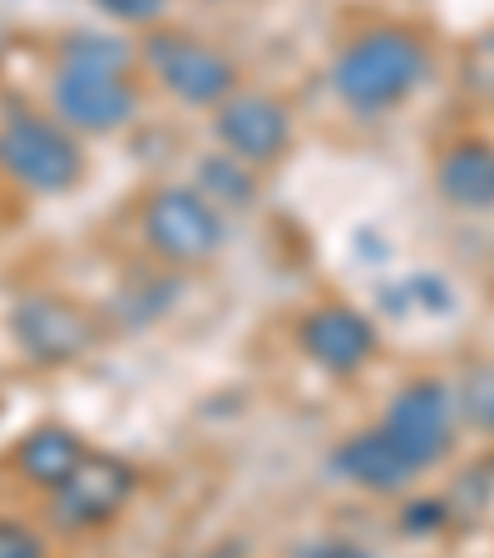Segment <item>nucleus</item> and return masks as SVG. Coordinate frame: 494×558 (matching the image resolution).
Listing matches in <instances>:
<instances>
[{"label": "nucleus", "mask_w": 494, "mask_h": 558, "mask_svg": "<svg viewBox=\"0 0 494 558\" xmlns=\"http://www.w3.org/2000/svg\"><path fill=\"white\" fill-rule=\"evenodd\" d=\"M138 109V89L129 80V54L109 35H74L60 45L55 64V114L64 129L109 134L124 129Z\"/></svg>", "instance_id": "f257e3e1"}, {"label": "nucleus", "mask_w": 494, "mask_h": 558, "mask_svg": "<svg viewBox=\"0 0 494 558\" xmlns=\"http://www.w3.org/2000/svg\"><path fill=\"white\" fill-rule=\"evenodd\" d=\"M425 40H415L410 31L381 25L366 31L337 54L332 64V89L341 95V105L361 109V114H381V109L400 105L410 89L425 80Z\"/></svg>", "instance_id": "f03ea898"}, {"label": "nucleus", "mask_w": 494, "mask_h": 558, "mask_svg": "<svg viewBox=\"0 0 494 558\" xmlns=\"http://www.w3.org/2000/svg\"><path fill=\"white\" fill-rule=\"evenodd\" d=\"M0 169L31 193H64L80 179V144L55 119L15 114L0 124Z\"/></svg>", "instance_id": "7ed1b4c3"}, {"label": "nucleus", "mask_w": 494, "mask_h": 558, "mask_svg": "<svg viewBox=\"0 0 494 558\" xmlns=\"http://www.w3.org/2000/svg\"><path fill=\"white\" fill-rule=\"evenodd\" d=\"M381 430L396 440L415 470H431L455 450V401L441 380H410L396 401L386 405Z\"/></svg>", "instance_id": "20e7f679"}, {"label": "nucleus", "mask_w": 494, "mask_h": 558, "mask_svg": "<svg viewBox=\"0 0 494 558\" xmlns=\"http://www.w3.org/2000/svg\"><path fill=\"white\" fill-rule=\"evenodd\" d=\"M144 238L169 263H208L222 247V213L198 189H164L144 208Z\"/></svg>", "instance_id": "39448f33"}, {"label": "nucleus", "mask_w": 494, "mask_h": 558, "mask_svg": "<svg viewBox=\"0 0 494 558\" xmlns=\"http://www.w3.org/2000/svg\"><path fill=\"white\" fill-rule=\"evenodd\" d=\"M148 64L164 80V89L193 109L222 105L238 89V64L218 45L193 40V35H154L148 40Z\"/></svg>", "instance_id": "423d86ee"}, {"label": "nucleus", "mask_w": 494, "mask_h": 558, "mask_svg": "<svg viewBox=\"0 0 494 558\" xmlns=\"http://www.w3.org/2000/svg\"><path fill=\"white\" fill-rule=\"evenodd\" d=\"M50 495H55V524L95 529L129 505V495H134V470L109 460V454H85V460L74 464L70 480H64L60 489H50Z\"/></svg>", "instance_id": "0eeeda50"}, {"label": "nucleus", "mask_w": 494, "mask_h": 558, "mask_svg": "<svg viewBox=\"0 0 494 558\" xmlns=\"http://www.w3.org/2000/svg\"><path fill=\"white\" fill-rule=\"evenodd\" d=\"M218 138L232 158L263 169V163H273V158L287 154L292 119H287V109L267 95H228L218 105Z\"/></svg>", "instance_id": "6e6552de"}, {"label": "nucleus", "mask_w": 494, "mask_h": 558, "mask_svg": "<svg viewBox=\"0 0 494 558\" xmlns=\"http://www.w3.org/2000/svg\"><path fill=\"white\" fill-rule=\"evenodd\" d=\"M302 347L316 366L337 371V376H351V371H361L371 361L376 331H371V322L361 312H351V306H322V312H312L302 322Z\"/></svg>", "instance_id": "1a4fd4ad"}, {"label": "nucleus", "mask_w": 494, "mask_h": 558, "mask_svg": "<svg viewBox=\"0 0 494 558\" xmlns=\"http://www.w3.org/2000/svg\"><path fill=\"white\" fill-rule=\"evenodd\" d=\"M15 337H21V347L35 361H70L95 341V331H89V322L74 306L40 296V302H25L15 312Z\"/></svg>", "instance_id": "9d476101"}, {"label": "nucleus", "mask_w": 494, "mask_h": 558, "mask_svg": "<svg viewBox=\"0 0 494 558\" xmlns=\"http://www.w3.org/2000/svg\"><path fill=\"white\" fill-rule=\"evenodd\" d=\"M337 470L347 474L351 485H361V489H371V495H396V489H406L410 480H415V464L406 460V454L396 450V440H390L386 430H361V435H351L347 445L337 450Z\"/></svg>", "instance_id": "9b49d317"}, {"label": "nucleus", "mask_w": 494, "mask_h": 558, "mask_svg": "<svg viewBox=\"0 0 494 558\" xmlns=\"http://www.w3.org/2000/svg\"><path fill=\"white\" fill-rule=\"evenodd\" d=\"M435 183H441V193L455 203V208L490 213L494 208V144H484V138L455 144L450 154L441 158Z\"/></svg>", "instance_id": "f8f14e48"}, {"label": "nucleus", "mask_w": 494, "mask_h": 558, "mask_svg": "<svg viewBox=\"0 0 494 558\" xmlns=\"http://www.w3.org/2000/svg\"><path fill=\"white\" fill-rule=\"evenodd\" d=\"M85 445H80V435L60 430V425H45V430H31L21 440V450H15V464H21V474L31 480V485L40 489H60L64 480L74 474V464L85 460Z\"/></svg>", "instance_id": "ddd939ff"}, {"label": "nucleus", "mask_w": 494, "mask_h": 558, "mask_svg": "<svg viewBox=\"0 0 494 558\" xmlns=\"http://www.w3.org/2000/svg\"><path fill=\"white\" fill-rule=\"evenodd\" d=\"M198 193L218 208V203H238V208H248L253 203V173H248V163L232 154L222 158H208L198 169Z\"/></svg>", "instance_id": "4468645a"}, {"label": "nucleus", "mask_w": 494, "mask_h": 558, "mask_svg": "<svg viewBox=\"0 0 494 558\" xmlns=\"http://www.w3.org/2000/svg\"><path fill=\"white\" fill-rule=\"evenodd\" d=\"M465 415L484 430H494V366L465 376Z\"/></svg>", "instance_id": "2eb2a0df"}, {"label": "nucleus", "mask_w": 494, "mask_h": 558, "mask_svg": "<svg viewBox=\"0 0 494 558\" xmlns=\"http://www.w3.org/2000/svg\"><path fill=\"white\" fill-rule=\"evenodd\" d=\"M105 15H115L119 25H154L169 11V0H95Z\"/></svg>", "instance_id": "dca6fc26"}, {"label": "nucleus", "mask_w": 494, "mask_h": 558, "mask_svg": "<svg viewBox=\"0 0 494 558\" xmlns=\"http://www.w3.org/2000/svg\"><path fill=\"white\" fill-rule=\"evenodd\" d=\"M0 558H45L40 534H31L15 519H0Z\"/></svg>", "instance_id": "f3484780"}, {"label": "nucleus", "mask_w": 494, "mask_h": 558, "mask_svg": "<svg viewBox=\"0 0 494 558\" xmlns=\"http://www.w3.org/2000/svg\"><path fill=\"white\" fill-rule=\"evenodd\" d=\"M316 558H366L361 548H316Z\"/></svg>", "instance_id": "a211bd4d"}]
</instances>
